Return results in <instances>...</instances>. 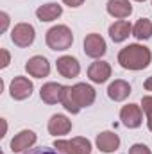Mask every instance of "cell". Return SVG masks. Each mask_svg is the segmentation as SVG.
Returning a JSON list of instances; mask_svg holds the SVG:
<instances>
[{
  "label": "cell",
  "instance_id": "cell-3",
  "mask_svg": "<svg viewBox=\"0 0 152 154\" xmlns=\"http://www.w3.org/2000/svg\"><path fill=\"white\" fill-rule=\"evenodd\" d=\"M34 38H36V32H34V27L31 23H18V25H14V29L11 32L13 43L18 45V47H22V48L32 45Z\"/></svg>",
  "mask_w": 152,
  "mask_h": 154
},
{
  "label": "cell",
  "instance_id": "cell-12",
  "mask_svg": "<svg viewBox=\"0 0 152 154\" xmlns=\"http://www.w3.org/2000/svg\"><path fill=\"white\" fill-rule=\"evenodd\" d=\"M97 147L102 152H114L120 147V138H118V134H114L111 131H104V133L97 134Z\"/></svg>",
  "mask_w": 152,
  "mask_h": 154
},
{
  "label": "cell",
  "instance_id": "cell-6",
  "mask_svg": "<svg viewBox=\"0 0 152 154\" xmlns=\"http://www.w3.org/2000/svg\"><path fill=\"white\" fill-rule=\"evenodd\" d=\"M141 108L140 106H136V104H127V106H123L122 108V111H120V120H122V124L125 125V127H129V129H136V127H140L141 125Z\"/></svg>",
  "mask_w": 152,
  "mask_h": 154
},
{
  "label": "cell",
  "instance_id": "cell-1",
  "mask_svg": "<svg viewBox=\"0 0 152 154\" xmlns=\"http://www.w3.org/2000/svg\"><path fill=\"white\" fill-rule=\"evenodd\" d=\"M150 59H152L150 50L143 45H138V43L127 45L118 54V63L125 70H143L150 65Z\"/></svg>",
  "mask_w": 152,
  "mask_h": 154
},
{
  "label": "cell",
  "instance_id": "cell-22",
  "mask_svg": "<svg viewBox=\"0 0 152 154\" xmlns=\"http://www.w3.org/2000/svg\"><path fill=\"white\" fill-rule=\"evenodd\" d=\"M141 108H143V111L147 115V125L152 131V97H149V95L141 97Z\"/></svg>",
  "mask_w": 152,
  "mask_h": 154
},
{
  "label": "cell",
  "instance_id": "cell-9",
  "mask_svg": "<svg viewBox=\"0 0 152 154\" xmlns=\"http://www.w3.org/2000/svg\"><path fill=\"white\" fill-rule=\"evenodd\" d=\"M56 66H57V72L63 77H66V79L77 77L79 72H81L79 61H77L75 57H72V56H63V57H59L57 63H56Z\"/></svg>",
  "mask_w": 152,
  "mask_h": 154
},
{
  "label": "cell",
  "instance_id": "cell-27",
  "mask_svg": "<svg viewBox=\"0 0 152 154\" xmlns=\"http://www.w3.org/2000/svg\"><path fill=\"white\" fill-rule=\"evenodd\" d=\"M66 5H70V7H79V5H82V2L84 0H63Z\"/></svg>",
  "mask_w": 152,
  "mask_h": 154
},
{
  "label": "cell",
  "instance_id": "cell-2",
  "mask_svg": "<svg viewBox=\"0 0 152 154\" xmlns=\"http://www.w3.org/2000/svg\"><path fill=\"white\" fill-rule=\"evenodd\" d=\"M47 45L52 50H68L74 43V34L66 25H56L47 32Z\"/></svg>",
  "mask_w": 152,
  "mask_h": 154
},
{
  "label": "cell",
  "instance_id": "cell-19",
  "mask_svg": "<svg viewBox=\"0 0 152 154\" xmlns=\"http://www.w3.org/2000/svg\"><path fill=\"white\" fill-rule=\"evenodd\" d=\"M61 104L66 111L70 113H79L81 111V106L75 99V93H74V86H63V91H61Z\"/></svg>",
  "mask_w": 152,
  "mask_h": 154
},
{
  "label": "cell",
  "instance_id": "cell-8",
  "mask_svg": "<svg viewBox=\"0 0 152 154\" xmlns=\"http://www.w3.org/2000/svg\"><path fill=\"white\" fill-rule=\"evenodd\" d=\"M36 143V134L29 129L20 131L13 140H11V151L13 152H22V151H29L32 145Z\"/></svg>",
  "mask_w": 152,
  "mask_h": 154
},
{
  "label": "cell",
  "instance_id": "cell-13",
  "mask_svg": "<svg viewBox=\"0 0 152 154\" xmlns=\"http://www.w3.org/2000/svg\"><path fill=\"white\" fill-rule=\"evenodd\" d=\"M61 91H63L61 84H57V82H47V84L41 86L39 97L47 104H57V102H61Z\"/></svg>",
  "mask_w": 152,
  "mask_h": 154
},
{
  "label": "cell",
  "instance_id": "cell-16",
  "mask_svg": "<svg viewBox=\"0 0 152 154\" xmlns=\"http://www.w3.org/2000/svg\"><path fill=\"white\" fill-rule=\"evenodd\" d=\"M108 13L118 20H123L132 13V5L129 0H109L108 2Z\"/></svg>",
  "mask_w": 152,
  "mask_h": 154
},
{
  "label": "cell",
  "instance_id": "cell-25",
  "mask_svg": "<svg viewBox=\"0 0 152 154\" xmlns=\"http://www.w3.org/2000/svg\"><path fill=\"white\" fill-rule=\"evenodd\" d=\"M129 154H150V149L143 143H134L131 149H129Z\"/></svg>",
  "mask_w": 152,
  "mask_h": 154
},
{
  "label": "cell",
  "instance_id": "cell-10",
  "mask_svg": "<svg viewBox=\"0 0 152 154\" xmlns=\"http://www.w3.org/2000/svg\"><path fill=\"white\" fill-rule=\"evenodd\" d=\"M88 77L93 82H97V84L106 82L111 77V66H109V63H106V61H95V63H91L90 68H88Z\"/></svg>",
  "mask_w": 152,
  "mask_h": 154
},
{
  "label": "cell",
  "instance_id": "cell-21",
  "mask_svg": "<svg viewBox=\"0 0 152 154\" xmlns=\"http://www.w3.org/2000/svg\"><path fill=\"white\" fill-rule=\"evenodd\" d=\"M74 149H75L77 154H91V143L88 138H82V136H75L70 140Z\"/></svg>",
  "mask_w": 152,
  "mask_h": 154
},
{
  "label": "cell",
  "instance_id": "cell-20",
  "mask_svg": "<svg viewBox=\"0 0 152 154\" xmlns=\"http://www.w3.org/2000/svg\"><path fill=\"white\" fill-rule=\"evenodd\" d=\"M132 34L138 39H149L152 36V22L149 18H140L132 27Z\"/></svg>",
  "mask_w": 152,
  "mask_h": 154
},
{
  "label": "cell",
  "instance_id": "cell-28",
  "mask_svg": "<svg viewBox=\"0 0 152 154\" xmlns=\"http://www.w3.org/2000/svg\"><path fill=\"white\" fill-rule=\"evenodd\" d=\"M0 16H2V31H5V27H7V23H9V18H7L5 13H2Z\"/></svg>",
  "mask_w": 152,
  "mask_h": 154
},
{
  "label": "cell",
  "instance_id": "cell-15",
  "mask_svg": "<svg viewBox=\"0 0 152 154\" xmlns=\"http://www.w3.org/2000/svg\"><path fill=\"white\" fill-rule=\"evenodd\" d=\"M129 93H131V84L125 82V81H122V79L113 81V82L109 84V88H108V95H109V99L114 100V102L125 100V99L129 97Z\"/></svg>",
  "mask_w": 152,
  "mask_h": 154
},
{
  "label": "cell",
  "instance_id": "cell-30",
  "mask_svg": "<svg viewBox=\"0 0 152 154\" xmlns=\"http://www.w3.org/2000/svg\"><path fill=\"white\" fill-rule=\"evenodd\" d=\"M138 2H143V0H138Z\"/></svg>",
  "mask_w": 152,
  "mask_h": 154
},
{
  "label": "cell",
  "instance_id": "cell-14",
  "mask_svg": "<svg viewBox=\"0 0 152 154\" xmlns=\"http://www.w3.org/2000/svg\"><path fill=\"white\" fill-rule=\"evenodd\" d=\"M70 129H72V122H70L65 115H54L48 120V133L54 134V136L68 134Z\"/></svg>",
  "mask_w": 152,
  "mask_h": 154
},
{
  "label": "cell",
  "instance_id": "cell-11",
  "mask_svg": "<svg viewBox=\"0 0 152 154\" xmlns=\"http://www.w3.org/2000/svg\"><path fill=\"white\" fill-rule=\"evenodd\" d=\"M74 93H75V99L81 108H88V106H91L95 102V90L90 84H84V82L75 84L74 86Z\"/></svg>",
  "mask_w": 152,
  "mask_h": 154
},
{
  "label": "cell",
  "instance_id": "cell-23",
  "mask_svg": "<svg viewBox=\"0 0 152 154\" xmlns=\"http://www.w3.org/2000/svg\"><path fill=\"white\" fill-rule=\"evenodd\" d=\"M54 147L61 154H77L75 149H74V145H72V142H68V140H56L54 142Z\"/></svg>",
  "mask_w": 152,
  "mask_h": 154
},
{
  "label": "cell",
  "instance_id": "cell-4",
  "mask_svg": "<svg viewBox=\"0 0 152 154\" xmlns=\"http://www.w3.org/2000/svg\"><path fill=\"white\" fill-rule=\"evenodd\" d=\"M9 91H11V97L14 100H25L32 95V82L27 79V77H14L9 84Z\"/></svg>",
  "mask_w": 152,
  "mask_h": 154
},
{
  "label": "cell",
  "instance_id": "cell-5",
  "mask_svg": "<svg viewBox=\"0 0 152 154\" xmlns=\"http://www.w3.org/2000/svg\"><path fill=\"white\" fill-rule=\"evenodd\" d=\"M106 41L100 34H88L84 39V54L90 56V57H102L106 54Z\"/></svg>",
  "mask_w": 152,
  "mask_h": 154
},
{
  "label": "cell",
  "instance_id": "cell-24",
  "mask_svg": "<svg viewBox=\"0 0 152 154\" xmlns=\"http://www.w3.org/2000/svg\"><path fill=\"white\" fill-rule=\"evenodd\" d=\"M25 154H61V152L56 147L52 149V147H45L43 145V147H36V149H29Z\"/></svg>",
  "mask_w": 152,
  "mask_h": 154
},
{
  "label": "cell",
  "instance_id": "cell-17",
  "mask_svg": "<svg viewBox=\"0 0 152 154\" xmlns=\"http://www.w3.org/2000/svg\"><path fill=\"white\" fill-rule=\"evenodd\" d=\"M131 31H132V27H131V23L127 20H118L109 27V36H111L114 43H120V41L129 38Z\"/></svg>",
  "mask_w": 152,
  "mask_h": 154
},
{
  "label": "cell",
  "instance_id": "cell-7",
  "mask_svg": "<svg viewBox=\"0 0 152 154\" xmlns=\"http://www.w3.org/2000/svg\"><path fill=\"white\" fill-rule=\"evenodd\" d=\"M25 70L29 72V75L36 77V79H41V77H47L50 74V63L43 56H34V57H31L27 61Z\"/></svg>",
  "mask_w": 152,
  "mask_h": 154
},
{
  "label": "cell",
  "instance_id": "cell-29",
  "mask_svg": "<svg viewBox=\"0 0 152 154\" xmlns=\"http://www.w3.org/2000/svg\"><path fill=\"white\" fill-rule=\"evenodd\" d=\"M143 86H145V90H149V91H152V75L149 77L147 81H145V84H143Z\"/></svg>",
  "mask_w": 152,
  "mask_h": 154
},
{
  "label": "cell",
  "instance_id": "cell-26",
  "mask_svg": "<svg viewBox=\"0 0 152 154\" xmlns=\"http://www.w3.org/2000/svg\"><path fill=\"white\" fill-rule=\"evenodd\" d=\"M7 65H9V52H7L5 48H2V63H0V66L5 68Z\"/></svg>",
  "mask_w": 152,
  "mask_h": 154
},
{
  "label": "cell",
  "instance_id": "cell-18",
  "mask_svg": "<svg viewBox=\"0 0 152 154\" xmlns=\"http://www.w3.org/2000/svg\"><path fill=\"white\" fill-rule=\"evenodd\" d=\"M63 13V7L59 4H45V5H39L36 9V16H38L41 22H52L56 18H59Z\"/></svg>",
  "mask_w": 152,
  "mask_h": 154
}]
</instances>
